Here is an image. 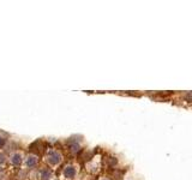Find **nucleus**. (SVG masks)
<instances>
[{"label": "nucleus", "mask_w": 192, "mask_h": 180, "mask_svg": "<svg viewBox=\"0 0 192 180\" xmlns=\"http://www.w3.org/2000/svg\"><path fill=\"white\" fill-rule=\"evenodd\" d=\"M61 157H60V154L57 152V151H51L49 155H48V161L51 165H58L60 162Z\"/></svg>", "instance_id": "1"}, {"label": "nucleus", "mask_w": 192, "mask_h": 180, "mask_svg": "<svg viewBox=\"0 0 192 180\" xmlns=\"http://www.w3.org/2000/svg\"><path fill=\"white\" fill-rule=\"evenodd\" d=\"M64 175L66 178H73L76 175V168L73 166H68L66 167L64 171Z\"/></svg>", "instance_id": "2"}, {"label": "nucleus", "mask_w": 192, "mask_h": 180, "mask_svg": "<svg viewBox=\"0 0 192 180\" xmlns=\"http://www.w3.org/2000/svg\"><path fill=\"white\" fill-rule=\"evenodd\" d=\"M11 162H12L13 166H19V165L22 163V155L18 154V152L13 154L12 157H11Z\"/></svg>", "instance_id": "3"}, {"label": "nucleus", "mask_w": 192, "mask_h": 180, "mask_svg": "<svg viewBox=\"0 0 192 180\" xmlns=\"http://www.w3.org/2000/svg\"><path fill=\"white\" fill-rule=\"evenodd\" d=\"M37 165V157L35 155H30L28 158H27V166L28 167H35Z\"/></svg>", "instance_id": "4"}, {"label": "nucleus", "mask_w": 192, "mask_h": 180, "mask_svg": "<svg viewBox=\"0 0 192 180\" xmlns=\"http://www.w3.org/2000/svg\"><path fill=\"white\" fill-rule=\"evenodd\" d=\"M52 178V172L49 169H42L41 171V179L42 180H49Z\"/></svg>", "instance_id": "5"}, {"label": "nucleus", "mask_w": 192, "mask_h": 180, "mask_svg": "<svg viewBox=\"0 0 192 180\" xmlns=\"http://www.w3.org/2000/svg\"><path fill=\"white\" fill-rule=\"evenodd\" d=\"M70 149H71L72 152H77L79 150V144L78 143H71L70 144Z\"/></svg>", "instance_id": "6"}, {"label": "nucleus", "mask_w": 192, "mask_h": 180, "mask_svg": "<svg viewBox=\"0 0 192 180\" xmlns=\"http://www.w3.org/2000/svg\"><path fill=\"white\" fill-rule=\"evenodd\" d=\"M185 100L189 101V102H192V92H189L185 95Z\"/></svg>", "instance_id": "7"}, {"label": "nucleus", "mask_w": 192, "mask_h": 180, "mask_svg": "<svg viewBox=\"0 0 192 180\" xmlns=\"http://www.w3.org/2000/svg\"><path fill=\"white\" fill-rule=\"evenodd\" d=\"M4 162H5V156H4V155H0V165H1V163L4 165Z\"/></svg>", "instance_id": "8"}, {"label": "nucleus", "mask_w": 192, "mask_h": 180, "mask_svg": "<svg viewBox=\"0 0 192 180\" xmlns=\"http://www.w3.org/2000/svg\"><path fill=\"white\" fill-rule=\"evenodd\" d=\"M4 144H5V139H4V138H1V137H0V147H2V145H4Z\"/></svg>", "instance_id": "9"}, {"label": "nucleus", "mask_w": 192, "mask_h": 180, "mask_svg": "<svg viewBox=\"0 0 192 180\" xmlns=\"http://www.w3.org/2000/svg\"><path fill=\"white\" fill-rule=\"evenodd\" d=\"M103 180H108V179H103Z\"/></svg>", "instance_id": "10"}]
</instances>
